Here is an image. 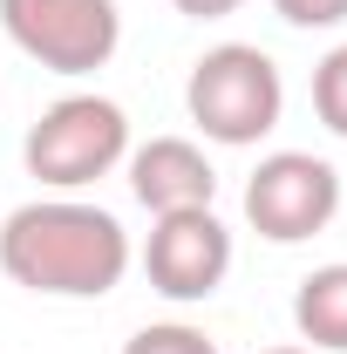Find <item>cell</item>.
<instances>
[{"label":"cell","instance_id":"cell-1","mask_svg":"<svg viewBox=\"0 0 347 354\" xmlns=\"http://www.w3.org/2000/svg\"><path fill=\"white\" fill-rule=\"evenodd\" d=\"M0 272L48 300H102L130 272V232L82 198H35L0 225Z\"/></svg>","mask_w":347,"mask_h":354},{"label":"cell","instance_id":"cell-2","mask_svg":"<svg viewBox=\"0 0 347 354\" xmlns=\"http://www.w3.org/2000/svg\"><path fill=\"white\" fill-rule=\"evenodd\" d=\"M184 109L191 123L225 143V150H245L265 130H279V109H286V82H279V62L252 41H225L212 55H198L191 82H184Z\"/></svg>","mask_w":347,"mask_h":354},{"label":"cell","instance_id":"cell-3","mask_svg":"<svg viewBox=\"0 0 347 354\" xmlns=\"http://www.w3.org/2000/svg\"><path fill=\"white\" fill-rule=\"evenodd\" d=\"M123 157H130V116L109 95H62L21 143L28 177H41L48 191H82L95 177H109Z\"/></svg>","mask_w":347,"mask_h":354},{"label":"cell","instance_id":"cell-4","mask_svg":"<svg viewBox=\"0 0 347 354\" xmlns=\"http://www.w3.org/2000/svg\"><path fill=\"white\" fill-rule=\"evenodd\" d=\"M0 28L48 75H95L123 41L116 0H0Z\"/></svg>","mask_w":347,"mask_h":354},{"label":"cell","instance_id":"cell-5","mask_svg":"<svg viewBox=\"0 0 347 354\" xmlns=\"http://www.w3.org/2000/svg\"><path fill=\"white\" fill-rule=\"evenodd\" d=\"M334 212H341V171L313 150H272L245 177V218L272 245H300L313 232H327Z\"/></svg>","mask_w":347,"mask_h":354},{"label":"cell","instance_id":"cell-6","mask_svg":"<svg viewBox=\"0 0 347 354\" xmlns=\"http://www.w3.org/2000/svg\"><path fill=\"white\" fill-rule=\"evenodd\" d=\"M143 272L164 300H212L232 272V232L212 205L205 212H164L150 225V245H143Z\"/></svg>","mask_w":347,"mask_h":354},{"label":"cell","instance_id":"cell-7","mask_svg":"<svg viewBox=\"0 0 347 354\" xmlns=\"http://www.w3.org/2000/svg\"><path fill=\"white\" fill-rule=\"evenodd\" d=\"M130 191L150 218H164V212H205L218 198V171L191 136H150L143 150H130Z\"/></svg>","mask_w":347,"mask_h":354},{"label":"cell","instance_id":"cell-8","mask_svg":"<svg viewBox=\"0 0 347 354\" xmlns=\"http://www.w3.org/2000/svg\"><path fill=\"white\" fill-rule=\"evenodd\" d=\"M293 327H300V341H313V348L347 354V266H320V272L300 279Z\"/></svg>","mask_w":347,"mask_h":354},{"label":"cell","instance_id":"cell-9","mask_svg":"<svg viewBox=\"0 0 347 354\" xmlns=\"http://www.w3.org/2000/svg\"><path fill=\"white\" fill-rule=\"evenodd\" d=\"M313 109H320V123L334 136H347V41L320 55V68H313Z\"/></svg>","mask_w":347,"mask_h":354},{"label":"cell","instance_id":"cell-10","mask_svg":"<svg viewBox=\"0 0 347 354\" xmlns=\"http://www.w3.org/2000/svg\"><path fill=\"white\" fill-rule=\"evenodd\" d=\"M123 354H218V341L205 327H184V320H157V327H143L123 341Z\"/></svg>","mask_w":347,"mask_h":354},{"label":"cell","instance_id":"cell-11","mask_svg":"<svg viewBox=\"0 0 347 354\" xmlns=\"http://www.w3.org/2000/svg\"><path fill=\"white\" fill-rule=\"evenodd\" d=\"M272 14L293 21V28H341V21H347V0H272Z\"/></svg>","mask_w":347,"mask_h":354},{"label":"cell","instance_id":"cell-12","mask_svg":"<svg viewBox=\"0 0 347 354\" xmlns=\"http://www.w3.org/2000/svg\"><path fill=\"white\" fill-rule=\"evenodd\" d=\"M177 14H191V21H225V14H238L245 0H171Z\"/></svg>","mask_w":347,"mask_h":354},{"label":"cell","instance_id":"cell-13","mask_svg":"<svg viewBox=\"0 0 347 354\" xmlns=\"http://www.w3.org/2000/svg\"><path fill=\"white\" fill-rule=\"evenodd\" d=\"M265 354H306V348H265Z\"/></svg>","mask_w":347,"mask_h":354}]
</instances>
